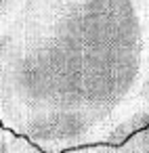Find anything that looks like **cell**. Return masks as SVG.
Masks as SVG:
<instances>
[{
	"label": "cell",
	"instance_id": "3957f363",
	"mask_svg": "<svg viewBox=\"0 0 149 153\" xmlns=\"http://www.w3.org/2000/svg\"><path fill=\"white\" fill-rule=\"evenodd\" d=\"M32 143L23 136L13 134L4 126H0V153H28Z\"/></svg>",
	"mask_w": 149,
	"mask_h": 153
},
{
	"label": "cell",
	"instance_id": "277c9868",
	"mask_svg": "<svg viewBox=\"0 0 149 153\" xmlns=\"http://www.w3.org/2000/svg\"><path fill=\"white\" fill-rule=\"evenodd\" d=\"M28 153H46V151H42V149H38V147L32 145ZM61 153H82V147H80V149H67V151H61Z\"/></svg>",
	"mask_w": 149,
	"mask_h": 153
},
{
	"label": "cell",
	"instance_id": "8992f818",
	"mask_svg": "<svg viewBox=\"0 0 149 153\" xmlns=\"http://www.w3.org/2000/svg\"><path fill=\"white\" fill-rule=\"evenodd\" d=\"M82 153H84V147H82Z\"/></svg>",
	"mask_w": 149,
	"mask_h": 153
},
{
	"label": "cell",
	"instance_id": "6da1fadb",
	"mask_svg": "<svg viewBox=\"0 0 149 153\" xmlns=\"http://www.w3.org/2000/svg\"><path fill=\"white\" fill-rule=\"evenodd\" d=\"M147 65L141 0H25L0 36V124L46 153L103 145Z\"/></svg>",
	"mask_w": 149,
	"mask_h": 153
},
{
	"label": "cell",
	"instance_id": "7a4b0ae2",
	"mask_svg": "<svg viewBox=\"0 0 149 153\" xmlns=\"http://www.w3.org/2000/svg\"><path fill=\"white\" fill-rule=\"evenodd\" d=\"M84 153H149V124L118 145H88L84 147Z\"/></svg>",
	"mask_w": 149,
	"mask_h": 153
},
{
	"label": "cell",
	"instance_id": "5b68a950",
	"mask_svg": "<svg viewBox=\"0 0 149 153\" xmlns=\"http://www.w3.org/2000/svg\"><path fill=\"white\" fill-rule=\"evenodd\" d=\"M141 4H143V9H145V13L149 17V0H141Z\"/></svg>",
	"mask_w": 149,
	"mask_h": 153
},
{
	"label": "cell",
	"instance_id": "52a82bcc",
	"mask_svg": "<svg viewBox=\"0 0 149 153\" xmlns=\"http://www.w3.org/2000/svg\"><path fill=\"white\" fill-rule=\"evenodd\" d=\"M0 126H2V124H0Z\"/></svg>",
	"mask_w": 149,
	"mask_h": 153
}]
</instances>
